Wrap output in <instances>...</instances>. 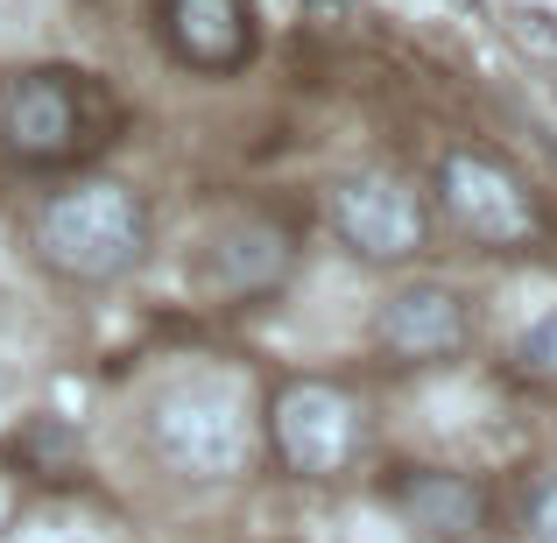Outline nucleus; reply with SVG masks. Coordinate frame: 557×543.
Wrapping results in <instances>:
<instances>
[{
    "label": "nucleus",
    "mask_w": 557,
    "mask_h": 543,
    "mask_svg": "<svg viewBox=\"0 0 557 543\" xmlns=\"http://www.w3.org/2000/svg\"><path fill=\"white\" fill-rule=\"evenodd\" d=\"M289 261H297L289 226L255 219V212H233V219H219V226H205L198 255H190V283H198L205 297H219V304H240V297L283 289Z\"/></svg>",
    "instance_id": "423d86ee"
},
{
    "label": "nucleus",
    "mask_w": 557,
    "mask_h": 543,
    "mask_svg": "<svg viewBox=\"0 0 557 543\" xmlns=\"http://www.w3.org/2000/svg\"><path fill=\"white\" fill-rule=\"evenodd\" d=\"M163 42L190 71H240L255 57V8L247 0H163Z\"/></svg>",
    "instance_id": "9d476101"
},
{
    "label": "nucleus",
    "mask_w": 557,
    "mask_h": 543,
    "mask_svg": "<svg viewBox=\"0 0 557 543\" xmlns=\"http://www.w3.org/2000/svg\"><path fill=\"white\" fill-rule=\"evenodd\" d=\"M388 508L423 543H473L480 522H487V494L466 473H445V466H403L388 480Z\"/></svg>",
    "instance_id": "1a4fd4ad"
},
{
    "label": "nucleus",
    "mask_w": 557,
    "mask_h": 543,
    "mask_svg": "<svg viewBox=\"0 0 557 543\" xmlns=\"http://www.w3.org/2000/svg\"><path fill=\"white\" fill-rule=\"evenodd\" d=\"M269 437H275V459L297 480H332L354 466L360 417L346 403V388H332V381H289L269 409Z\"/></svg>",
    "instance_id": "39448f33"
},
{
    "label": "nucleus",
    "mask_w": 557,
    "mask_h": 543,
    "mask_svg": "<svg viewBox=\"0 0 557 543\" xmlns=\"http://www.w3.org/2000/svg\"><path fill=\"white\" fill-rule=\"evenodd\" d=\"M466 332H473V311H466V297L451 283H431V275H417V283L388 289L374 311V340L388 360L403 367H431V360H451L466 346Z\"/></svg>",
    "instance_id": "6e6552de"
},
{
    "label": "nucleus",
    "mask_w": 557,
    "mask_h": 543,
    "mask_svg": "<svg viewBox=\"0 0 557 543\" xmlns=\"http://www.w3.org/2000/svg\"><path fill=\"white\" fill-rule=\"evenodd\" d=\"M516 354H522V367H557V311H544L530 332H522Z\"/></svg>",
    "instance_id": "9b49d317"
},
{
    "label": "nucleus",
    "mask_w": 557,
    "mask_h": 543,
    "mask_svg": "<svg viewBox=\"0 0 557 543\" xmlns=\"http://www.w3.org/2000/svg\"><path fill=\"white\" fill-rule=\"evenodd\" d=\"M92 141V107L78 92V71H22L0 85V149L14 163H71Z\"/></svg>",
    "instance_id": "7ed1b4c3"
},
{
    "label": "nucleus",
    "mask_w": 557,
    "mask_h": 543,
    "mask_svg": "<svg viewBox=\"0 0 557 543\" xmlns=\"http://www.w3.org/2000/svg\"><path fill=\"white\" fill-rule=\"evenodd\" d=\"M530 536H536V543H557V488L536 494V508H530Z\"/></svg>",
    "instance_id": "f8f14e48"
},
{
    "label": "nucleus",
    "mask_w": 557,
    "mask_h": 543,
    "mask_svg": "<svg viewBox=\"0 0 557 543\" xmlns=\"http://www.w3.org/2000/svg\"><path fill=\"white\" fill-rule=\"evenodd\" d=\"M149 452L190 488H219V480H240L255 459V409L247 388L233 374H177L156 388L149 403Z\"/></svg>",
    "instance_id": "f257e3e1"
},
{
    "label": "nucleus",
    "mask_w": 557,
    "mask_h": 543,
    "mask_svg": "<svg viewBox=\"0 0 557 543\" xmlns=\"http://www.w3.org/2000/svg\"><path fill=\"white\" fill-rule=\"evenodd\" d=\"M149 247H156V219L141 205V190L107 177L57 190L36 219V255L64 283H121L149 261Z\"/></svg>",
    "instance_id": "f03ea898"
},
{
    "label": "nucleus",
    "mask_w": 557,
    "mask_h": 543,
    "mask_svg": "<svg viewBox=\"0 0 557 543\" xmlns=\"http://www.w3.org/2000/svg\"><path fill=\"white\" fill-rule=\"evenodd\" d=\"M437 198H445L451 226L473 233L480 247H516V240L536 233L530 190L508 177L502 163H487V156H473V149H451L445 163H437Z\"/></svg>",
    "instance_id": "0eeeda50"
},
{
    "label": "nucleus",
    "mask_w": 557,
    "mask_h": 543,
    "mask_svg": "<svg viewBox=\"0 0 557 543\" xmlns=\"http://www.w3.org/2000/svg\"><path fill=\"white\" fill-rule=\"evenodd\" d=\"M332 233L354 247L360 261H409L423 255V233H431V212L403 177L388 170H360V177H339L325 198Z\"/></svg>",
    "instance_id": "20e7f679"
}]
</instances>
